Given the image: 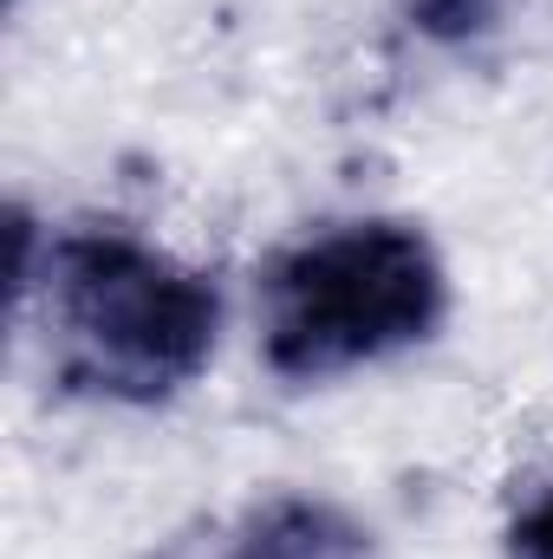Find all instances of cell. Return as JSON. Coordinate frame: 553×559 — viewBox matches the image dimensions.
<instances>
[{"label":"cell","mask_w":553,"mask_h":559,"mask_svg":"<svg viewBox=\"0 0 553 559\" xmlns=\"http://www.w3.org/2000/svg\"><path fill=\"white\" fill-rule=\"evenodd\" d=\"M156 559H372V534L332 501L268 495V501H248L242 514L202 521Z\"/></svg>","instance_id":"obj_3"},{"label":"cell","mask_w":553,"mask_h":559,"mask_svg":"<svg viewBox=\"0 0 553 559\" xmlns=\"http://www.w3.org/2000/svg\"><path fill=\"white\" fill-rule=\"evenodd\" d=\"M449 312V280L411 222H339L293 241L261 286L268 371L319 384L423 345Z\"/></svg>","instance_id":"obj_2"},{"label":"cell","mask_w":553,"mask_h":559,"mask_svg":"<svg viewBox=\"0 0 553 559\" xmlns=\"http://www.w3.org/2000/svg\"><path fill=\"white\" fill-rule=\"evenodd\" d=\"M495 0H423V26L449 33V26H482Z\"/></svg>","instance_id":"obj_5"},{"label":"cell","mask_w":553,"mask_h":559,"mask_svg":"<svg viewBox=\"0 0 553 559\" xmlns=\"http://www.w3.org/2000/svg\"><path fill=\"white\" fill-rule=\"evenodd\" d=\"M20 299H39L52 371L105 404L176 397L202 378L222 332L215 280L111 222L59 228L39 274L20 267Z\"/></svg>","instance_id":"obj_1"},{"label":"cell","mask_w":553,"mask_h":559,"mask_svg":"<svg viewBox=\"0 0 553 559\" xmlns=\"http://www.w3.org/2000/svg\"><path fill=\"white\" fill-rule=\"evenodd\" d=\"M508 559H553V481L534 488L508 527Z\"/></svg>","instance_id":"obj_4"}]
</instances>
